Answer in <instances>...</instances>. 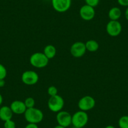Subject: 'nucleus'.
Wrapping results in <instances>:
<instances>
[{
	"label": "nucleus",
	"instance_id": "1",
	"mask_svg": "<svg viewBox=\"0 0 128 128\" xmlns=\"http://www.w3.org/2000/svg\"><path fill=\"white\" fill-rule=\"evenodd\" d=\"M24 118L28 123L38 124L44 119V113L40 109L36 108L27 109L24 113Z\"/></svg>",
	"mask_w": 128,
	"mask_h": 128
},
{
	"label": "nucleus",
	"instance_id": "2",
	"mask_svg": "<svg viewBox=\"0 0 128 128\" xmlns=\"http://www.w3.org/2000/svg\"><path fill=\"white\" fill-rule=\"evenodd\" d=\"M30 62L33 67L42 68L45 67L48 64L49 59L45 56L44 53L36 52L31 55Z\"/></svg>",
	"mask_w": 128,
	"mask_h": 128
},
{
	"label": "nucleus",
	"instance_id": "3",
	"mask_svg": "<svg viewBox=\"0 0 128 128\" xmlns=\"http://www.w3.org/2000/svg\"><path fill=\"white\" fill-rule=\"evenodd\" d=\"M88 120V114L83 110H78L72 116V124L76 128H84L87 124Z\"/></svg>",
	"mask_w": 128,
	"mask_h": 128
},
{
	"label": "nucleus",
	"instance_id": "4",
	"mask_svg": "<svg viewBox=\"0 0 128 128\" xmlns=\"http://www.w3.org/2000/svg\"><path fill=\"white\" fill-rule=\"evenodd\" d=\"M64 100L59 95L52 96L48 100V108L54 112H58L62 110L64 107Z\"/></svg>",
	"mask_w": 128,
	"mask_h": 128
},
{
	"label": "nucleus",
	"instance_id": "5",
	"mask_svg": "<svg viewBox=\"0 0 128 128\" xmlns=\"http://www.w3.org/2000/svg\"><path fill=\"white\" fill-rule=\"evenodd\" d=\"M106 32L112 37L119 36L122 32V25L118 20H110L106 25Z\"/></svg>",
	"mask_w": 128,
	"mask_h": 128
},
{
	"label": "nucleus",
	"instance_id": "6",
	"mask_svg": "<svg viewBox=\"0 0 128 128\" xmlns=\"http://www.w3.org/2000/svg\"><path fill=\"white\" fill-rule=\"evenodd\" d=\"M39 80V76L36 72L33 70H27L22 75V80L26 86L35 85Z\"/></svg>",
	"mask_w": 128,
	"mask_h": 128
},
{
	"label": "nucleus",
	"instance_id": "7",
	"mask_svg": "<svg viewBox=\"0 0 128 128\" xmlns=\"http://www.w3.org/2000/svg\"><path fill=\"white\" fill-rule=\"evenodd\" d=\"M96 106V100L92 96H86L81 98L78 102V107L80 110L87 112L93 109Z\"/></svg>",
	"mask_w": 128,
	"mask_h": 128
},
{
	"label": "nucleus",
	"instance_id": "8",
	"mask_svg": "<svg viewBox=\"0 0 128 128\" xmlns=\"http://www.w3.org/2000/svg\"><path fill=\"white\" fill-rule=\"evenodd\" d=\"M56 120L58 124L66 128L72 124V115L68 112L61 110L57 112Z\"/></svg>",
	"mask_w": 128,
	"mask_h": 128
},
{
	"label": "nucleus",
	"instance_id": "9",
	"mask_svg": "<svg viewBox=\"0 0 128 128\" xmlns=\"http://www.w3.org/2000/svg\"><path fill=\"white\" fill-rule=\"evenodd\" d=\"M72 0H52L54 9L59 13H64L68 11L71 6Z\"/></svg>",
	"mask_w": 128,
	"mask_h": 128
},
{
	"label": "nucleus",
	"instance_id": "10",
	"mask_svg": "<svg viewBox=\"0 0 128 128\" xmlns=\"http://www.w3.org/2000/svg\"><path fill=\"white\" fill-rule=\"evenodd\" d=\"M86 51V45L82 42H77L72 45L70 47V54L74 57L80 58L85 55Z\"/></svg>",
	"mask_w": 128,
	"mask_h": 128
},
{
	"label": "nucleus",
	"instance_id": "11",
	"mask_svg": "<svg viewBox=\"0 0 128 128\" xmlns=\"http://www.w3.org/2000/svg\"><path fill=\"white\" fill-rule=\"evenodd\" d=\"M79 14L82 20L85 21H90L94 18L96 12L94 8L85 4L80 9Z\"/></svg>",
	"mask_w": 128,
	"mask_h": 128
},
{
	"label": "nucleus",
	"instance_id": "12",
	"mask_svg": "<svg viewBox=\"0 0 128 128\" xmlns=\"http://www.w3.org/2000/svg\"><path fill=\"white\" fill-rule=\"evenodd\" d=\"M10 107L13 111V114H24L27 109L24 102L18 100H16L12 102Z\"/></svg>",
	"mask_w": 128,
	"mask_h": 128
},
{
	"label": "nucleus",
	"instance_id": "13",
	"mask_svg": "<svg viewBox=\"0 0 128 128\" xmlns=\"http://www.w3.org/2000/svg\"><path fill=\"white\" fill-rule=\"evenodd\" d=\"M13 112L10 107L4 106L0 108V119L5 122L12 119Z\"/></svg>",
	"mask_w": 128,
	"mask_h": 128
},
{
	"label": "nucleus",
	"instance_id": "14",
	"mask_svg": "<svg viewBox=\"0 0 128 128\" xmlns=\"http://www.w3.org/2000/svg\"><path fill=\"white\" fill-rule=\"evenodd\" d=\"M121 14L122 12L120 8L118 7H113L109 11L108 16L110 20H118L121 16Z\"/></svg>",
	"mask_w": 128,
	"mask_h": 128
},
{
	"label": "nucleus",
	"instance_id": "15",
	"mask_svg": "<svg viewBox=\"0 0 128 128\" xmlns=\"http://www.w3.org/2000/svg\"><path fill=\"white\" fill-rule=\"evenodd\" d=\"M44 53L45 56L50 60L53 58L56 55V48L52 45H48L44 48Z\"/></svg>",
	"mask_w": 128,
	"mask_h": 128
},
{
	"label": "nucleus",
	"instance_id": "16",
	"mask_svg": "<svg viewBox=\"0 0 128 128\" xmlns=\"http://www.w3.org/2000/svg\"><path fill=\"white\" fill-rule=\"evenodd\" d=\"M86 50L90 52H95L98 51L99 48V44L94 40H89L85 44Z\"/></svg>",
	"mask_w": 128,
	"mask_h": 128
},
{
	"label": "nucleus",
	"instance_id": "17",
	"mask_svg": "<svg viewBox=\"0 0 128 128\" xmlns=\"http://www.w3.org/2000/svg\"><path fill=\"white\" fill-rule=\"evenodd\" d=\"M120 128H128V116H123L120 117L118 121Z\"/></svg>",
	"mask_w": 128,
	"mask_h": 128
},
{
	"label": "nucleus",
	"instance_id": "18",
	"mask_svg": "<svg viewBox=\"0 0 128 128\" xmlns=\"http://www.w3.org/2000/svg\"><path fill=\"white\" fill-rule=\"evenodd\" d=\"M24 104H25L27 109L34 108V107H35V99H34L33 98H31V97L27 98L26 99L24 100Z\"/></svg>",
	"mask_w": 128,
	"mask_h": 128
},
{
	"label": "nucleus",
	"instance_id": "19",
	"mask_svg": "<svg viewBox=\"0 0 128 128\" xmlns=\"http://www.w3.org/2000/svg\"><path fill=\"white\" fill-rule=\"evenodd\" d=\"M47 93L48 96H50V97L56 96V95L58 94V90L56 87H55V86H50V87L48 88Z\"/></svg>",
	"mask_w": 128,
	"mask_h": 128
},
{
	"label": "nucleus",
	"instance_id": "20",
	"mask_svg": "<svg viewBox=\"0 0 128 128\" xmlns=\"http://www.w3.org/2000/svg\"><path fill=\"white\" fill-rule=\"evenodd\" d=\"M7 76V70L3 65L0 64V79H4Z\"/></svg>",
	"mask_w": 128,
	"mask_h": 128
},
{
	"label": "nucleus",
	"instance_id": "21",
	"mask_svg": "<svg viewBox=\"0 0 128 128\" xmlns=\"http://www.w3.org/2000/svg\"><path fill=\"white\" fill-rule=\"evenodd\" d=\"M4 128H16V124L13 120H6L4 122Z\"/></svg>",
	"mask_w": 128,
	"mask_h": 128
},
{
	"label": "nucleus",
	"instance_id": "22",
	"mask_svg": "<svg viewBox=\"0 0 128 128\" xmlns=\"http://www.w3.org/2000/svg\"><path fill=\"white\" fill-rule=\"evenodd\" d=\"M86 4L95 8L99 4V0H85Z\"/></svg>",
	"mask_w": 128,
	"mask_h": 128
},
{
	"label": "nucleus",
	"instance_id": "23",
	"mask_svg": "<svg viewBox=\"0 0 128 128\" xmlns=\"http://www.w3.org/2000/svg\"><path fill=\"white\" fill-rule=\"evenodd\" d=\"M119 5L122 6L128 7V0H117Z\"/></svg>",
	"mask_w": 128,
	"mask_h": 128
},
{
	"label": "nucleus",
	"instance_id": "24",
	"mask_svg": "<svg viewBox=\"0 0 128 128\" xmlns=\"http://www.w3.org/2000/svg\"><path fill=\"white\" fill-rule=\"evenodd\" d=\"M24 128H38V126L36 124H33V123H28Z\"/></svg>",
	"mask_w": 128,
	"mask_h": 128
},
{
	"label": "nucleus",
	"instance_id": "25",
	"mask_svg": "<svg viewBox=\"0 0 128 128\" xmlns=\"http://www.w3.org/2000/svg\"><path fill=\"white\" fill-rule=\"evenodd\" d=\"M5 85V81L4 79H0V87H4Z\"/></svg>",
	"mask_w": 128,
	"mask_h": 128
},
{
	"label": "nucleus",
	"instance_id": "26",
	"mask_svg": "<svg viewBox=\"0 0 128 128\" xmlns=\"http://www.w3.org/2000/svg\"><path fill=\"white\" fill-rule=\"evenodd\" d=\"M125 17L126 19L128 21V7H127L126 10L125 11Z\"/></svg>",
	"mask_w": 128,
	"mask_h": 128
},
{
	"label": "nucleus",
	"instance_id": "27",
	"mask_svg": "<svg viewBox=\"0 0 128 128\" xmlns=\"http://www.w3.org/2000/svg\"><path fill=\"white\" fill-rule=\"evenodd\" d=\"M3 97H2V94H0V106H1L2 104V103H3Z\"/></svg>",
	"mask_w": 128,
	"mask_h": 128
},
{
	"label": "nucleus",
	"instance_id": "28",
	"mask_svg": "<svg viewBox=\"0 0 128 128\" xmlns=\"http://www.w3.org/2000/svg\"><path fill=\"white\" fill-rule=\"evenodd\" d=\"M54 128H64V127L62 126H60L59 125V124H58V125H56V126L54 127Z\"/></svg>",
	"mask_w": 128,
	"mask_h": 128
},
{
	"label": "nucleus",
	"instance_id": "29",
	"mask_svg": "<svg viewBox=\"0 0 128 128\" xmlns=\"http://www.w3.org/2000/svg\"><path fill=\"white\" fill-rule=\"evenodd\" d=\"M105 128H116L112 125H109V126H107Z\"/></svg>",
	"mask_w": 128,
	"mask_h": 128
},
{
	"label": "nucleus",
	"instance_id": "30",
	"mask_svg": "<svg viewBox=\"0 0 128 128\" xmlns=\"http://www.w3.org/2000/svg\"><path fill=\"white\" fill-rule=\"evenodd\" d=\"M76 128V127H74V126L73 128Z\"/></svg>",
	"mask_w": 128,
	"mask_h": 128
},
{
	"label": "nucleus",
	"instance_id": "31",
	"mask_svg": "<svg viewBox=\"0 0 128 128\" xmlns=\"http://www.w3.org/2000/svg\"><path fill=\"white\" fill-rule=\"evenodd\" d=\"M127 109H128V107H127Z\"/></svg>",
	"mask_w": 128,
	"mask_h": 128
}]
</instances>
